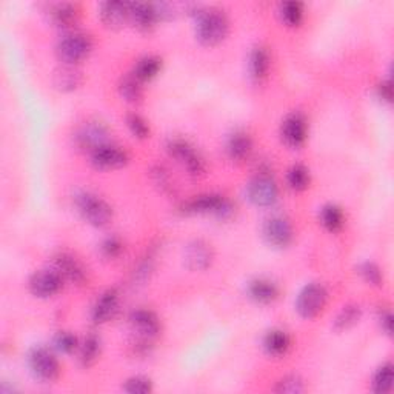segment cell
Listing matches in <instances>:
<instances>
[{
    "label": "cell",
    "mask_w": 394,
    "mask_h": 394,
    "mask_svg": "<svg viewBox=\"0 0 394 394\" xmlns=\"http://www.w3.org/2000/svg\"><path fill=\"white\" fill-rule=\"evenodd\" d=\"M196 36L202 45L214 46L225 41L229 31L228 19L217 8L197 9L196 13Z\"/></svg>",
    "instance_id": "cell-1"
},
{
    "label": "cell",
    "mask_w": 394,
    "mask_h": 394,
    "mask_svg": "<svg viewBox=\"0 0 394 394\" xmlns=\"http://www.w3.org/2000/svg\"><path fill=\"white\" fill-rule=\"evenodd\" d=\"M182 211H184L185 214H214L216 217L225 220L233 216L234 207L232 205V202L227 200L224 196L208 193L188 200L187 204L182 207Z\"/></svg>",
    "instance_id": "cell-2"
},
{
    "label": "cell",
    "mask_w": 394,
    "mask_h": 394,
    "mask_svg": "<svg viewBox=\"0 0 394 394\" xmlns=\"http://www.w3.org/2000/svg\"><path fill=\"white\" fill-rule=\"evenodd\" d=\"M93 50V41L90 36L82 33H73L65 36L57 43L56 54L63 65H78L90 56Z\"/></svg>",
    "instance_id": "cell-3"
},
{
    "label": "cell",
    "mask_w": 394,
    "mask_h": 394,
    "mask_svg": "<svg viewBox=\"0 0 394 394\" xmlns=\"http://www.w3.org/2000/svg\"><path fill=\"white\" fill-rule=\"evenodd\" d=\"M76 205H78L82 217L93 227L102 228L111 222L113 208L98 196L82 193L76 197Z\"/></svg>",
    "instance_id": "cell-4"
},
{
    "label": "cell",
    "mask_w": 394,
    "mask_h": 394,
    "mask_svg": "<svg viewBox=\"0 0 394 394\" xmlns=\"http://www.w3.org/2000/svg\"><path fill=\"white\" fill-rule=\"evenodd\" d=\"M76 147L88 151L90 155L98 148L108 145L110 143V131L102 122L86 120L74 133Z\"/></svg>",
    "instance_id": "cell-5"
},
{
    "label": "cell",
    "mask_w": 394,
    "mask_h": 394,
    "mask_svg": "<svg viewBox=\"0 0 394 394\" xmlns=\"http://www.w3.org/2000/svg\"><path fill=\"white\" fill-rule=\"evenodd\" d=\"M328 301V291L322 284H310L297 296L296 310L304 319H313L319 316Z\"/></svg>",
    "instance_id": "cell-6"
},
{
    "label": "cell",
    "mask_w": 394,
    "mask_h": 394,
    "mask_svg": "<svg viewBox=\"0 0 394 394\" xmlns=\"http://www.w3.org/2000/svg\"><path fill=\"white\" fill-rule=\"evenodd\" d=\"M30 370L36 379L42 382H54L61 376V365L56 356L46 348H34L28 358Z\"/></svg>",
    "instance_id": "cell-7"
},
{
    "label": "cell",
    "mask_w": 394,
    "mask_h": 394,
    "mask_svg": "<svg viewBox=\"0 0 394 394\" xmlns=\"http://www.w3.org/2000/svg\"><path fill=\"white\" fill-rule=\"evenodd\" d=\"M168 152L175 157L191 176H202L205 172V162L195 147L184 139H172L168 143Z\"/></svg>",
    "instance_id": "cell-8"
},
{
    "label": "cell",
    "mask_w": 394,
    "mask_h": 394,
    "mask_svg": "<svg viewBox=\"0 0 394 394\" xmlns=\"http://www.w3.org/2000/svg\"><path fill=\"white\" fill-rule=\"evenodd\" d=\"M247 196L256 207H271L276 204L279 190L276 182L268 175H257L249 180Z\"/></svg>",
    "instance_id": "cell-9"
},
{
    "label": "cell",
    "mask_w": 394,
    "mask_h": 394,
    "mask_svg": "<svg viewBox=\"0 0 394 394\" xmlns=\"http://www.w3.org/2000/svg\"><path fill=\"white\" fill-rule=\"evenodd\" d=\"M28 286H30L33 296L41 297V299H48V297H53L62 290L63 277L54 268L53 270H41L31 276Z\"/></svg>",
    "instance_id": "cell-10"
},
{
    "label": "cell",
    "mask_w": 394,
    "mask_h": 394,
    "mask_svg": "<svg viewBox=\"0 0 394 394\" xmlns=\"http://www.w3.org/2000/svg\"><path fill=\"white\" fill-rule=\"evenodd\" d=\"M130 323L133 331L138 334L142 343H150L156 339L160 333V321L159 317L150 310H136L130 316Z\"/></svg>",
    "instance_id": "cell-11"
},
{
    "label": "cell",
    "mask_w": 394,
    "mask_h": 394,
    "mask_svg": "<svg viewBox=\"0 0 394 394\" xmlns=\"http://www.w3.org/2000/svg\"><path fill=\"white\" fill-rule=\"evenodd\" d=\"M262 233L266 244L274 248H285L290 245L293 240L291 224L282 216H273L270 219H266Z\"/></svg>",
    "instance_id": "cell-12"
},
{
    "label": "cell",
    "mask_w": 394,
    "mask_h": 394,
    "mask_svg": "<svg viewBox=\"0 0 394 394\" xmlns=\"http://www.w3.org/2000/svg\"><path fill=\"white\" fill-rule=\"evenodd\" d=\"M185 265L191 271H204L211 266L214 259L213 248L205 240H191V242L185 247Z\"/></svg>",
    "instance_id": "cell-13"
},
{
    "label": "cell",
    "mask_w": 394,
    "mask_h": 394,
    "mask_svg": "<svg viewBox=\"0 0 394 394\" xmlns=\"http://www.w3.org/2000/svg\"><path fill=\"white\" fill-rule=\"evenodd\" d=\"M91 163L98 170H118L128 163V152L116 145H103L91 152Z\"/></svg>",
    "instance_id": "cell-14"
},
{
    "label": "cell",
    "mask_w": 394,
    "mask_h": 394,
    "mask_svg": "<svg viewBox=\"0 0 394 394\" xmlns=\"http://www.w3.org/2000/svg\"><path fill=\"white\" fill-rule=\"evenodd\" d=\"M54 270L59 273L63 281L76 285H82L86 281V270L78 257L71 253H59L54 257Z\"/></svg>",
    "instance_id": "cell-15"
},
{
    "label": "cell",
    "mask_w": 394,
    "mask_h": 394,
    "mask_svg": "<svg viewBox=\"0 0 394 394\" xmlns=\"http://www.w3.org/2000/svg\"><path fill=\"white\" fill-rule=\"evenodd\" d=\"M282 140L291 148L302 147L306 140V122L302 114L293 113L286 116L281 127Z\"/></svg>",
    "instance_id": "cell-16"
},
{
    "label": "cell",
    "mask_w": 394,
    "mask_h": 394,
    "mask_svg": "<svg viewBox=\"0 0 394 394\" xmlns=\"http://www.w3.org/2000/svg\"><path fill=\"white\" fill-rule=\"evenodd\" d=\"M100 21L102 24L111 28V30H119L130 21V4L118 2H105L100 5Z\"/></svg>",
    "instance_id": "cell-17"
},
{
    "label": "cell",
    "mask_w": 394,
    "mask_h": 394,
    "mask_svg": "<svg viewBox=\"0 0 394 394\" xmlns=\"http://www.w3.org/2000/svg\"><path fill=\"white\" fill-rule=\"evenodd\" d=\"M119 309V293L116 290H107L95 301L91 310V319L94 323H105L111 321Z\"/></svg>",
    "instance_id": "cell-18"
},
{
    "label": "cell",
    "mask_w": 394,
    "mask_h": 394,
    "mask_svg": "<svg viewBox=\"0 0 394 394\" xmlns=\"http://www.w3.org/2000/svg\"><path fill=\"white\" fill-rule=\"evenodd\" d=\"M157 6L152 4L136 2L130 4V21L140 31H150L155 24L159 21Z\"/></svg>",
    "instance_id": "cell-19"
},
{
    "label": "cell",
    "mask_w": 394,
    "mask_h": 394,
    "mask_svg": "<svg viewBox=\"0 0 394 394\" xmlns=\"http://www.w3.org/2000/svg\"><path fill=\"white\" fill-rule=\"evenodd\" d=\"M83 82V76L79 68H76V65H62L61 68H57L53 76V83L59 91L70 93L78 90Z\"/></svg>",
    "instance_id": "cell-20"
},
{
    "label": "cell",
    "mask_w": 394,
    "mask_h": 394,
    "mask_svg": "<svg viewBox=\"0 0 394 394\" xmlns=\"http://www.w3.org/2000/svg\"><path fill=\"white\" fill-rule=\"evenodd\" d=\"M253 151V140L245 131H236L227 142V152L232 160L242 162L249 157Z\"/></svg>",
    "instance_id": "cell-21"
},
{
    "label": "cell",
    "mask_w": 394,
    "mask_h": 394,
    "mask_svg": "<svg viewBox=\"0 0 394 394\" xmlns=\"http://www.w3.org/2000/svg\"><path fill=\"white\" fill-rule=\"evenodd\" d=\"M248 70H249V78L254 82L264 81L268 71H270V54L262 46H257L249 54V62H248Z\"/></svg>",
    "instance_id": "cell-22"
},
{
    "label": "cell",
    "mask_w": 394,
    "mask_h": 394,
    "mask_svg": "<svg viewBox=\"0 0 394 394\" xmlns=\"http://www.w3.org/2000/svg\"><path fill=\"white\" fill-rule=\"evenodd\" d=\"M248 294L257 304H271L277 299L279 288L271 281L266 279H256V281L249 282Z\"/></svg>",
    "instance_id": "cell-23"
},
{
    "label": "cell",
    "mask_w": 394,
    "mask_h": 394,
    "mask_svg": "<svg viewBox=\"0 0 394 394\" xmlns=\"http://www.w3.org/2000/svg\"><path fill=\"white\" fill-rule=\"evenodd\" d=\"M51 21L57 28L62 30H70L79 21V9L71 4H57L50 11Z\"/></svg>",
    "instance_id": "cell-24"
},
{
    "label": "cell",
    "mask_w": 394,
    "mask_h": 394,
    "mask_svg": "<svg viewBox=\"0 0 394 394\" xmlns=\"http://www.w3.org/2000/svg\"><path fill=\"white\" fill-rule=\"evenodd\" d=\"M100 350H102V343L99 336L94 333L86 336L79 347V362L82 367H91V365L98 362Z\"/></svg>",
    "instance_id": "cell-25"
},
{
    "label": "cell",
    "mask_w": 394,
    "mask_h": 394,
    "mask_svg": "<svg viewBox=\"0 0 394 394\" xmlns=\"http://www.w3.org/2000/svg\"><path fill=\"white\" fill-rule=\"evenodd\" d=\"M290 338L282 330H271L265 334L264 348L270 356H282L290 348Z\"/></svg>",
    "instance_id": "cell-26"
},
{
    "label": "cell",
    "mask_w": 394,
    "mask_h": 394,
    "mask_svg": "<svg viewBox=\"0 0 394 394\" xmlns=\"http://www.w3.org/2000/svg\"><path fill=\"white\" fill-rule=\"evenodd\" d=\"M162 68V61L157 56H145L134 66L133 74L143 83L155 79Z\"/></svg>",
    "instance_id": "cell-27"
},
{
    "label": "cell",
    "mask_w": 394,
    "mask_h": 394,
    "mask_svg": "<svg viewBox=\"0 0 394 394\" xmlns=\"http://www.w3.org/2000/svg\"><path fill=\"white\" fill-rule=\"evenodd\" d=\"M119 93L125 100H128L131 103L140 102L143 98V88H142V82L134 76L133 73L122 78L119 83Z\"/></svg>",
    "instance_id": "cell-28"
},
{
    "label": "cell",
    "mask_w": 394,
    "mask_h": 394,
    "mask_svg": "<svg viewBox=\"0 0 394 394\" xmlns=\"http://www.w3.org/2000/svg\"><path fill=\"white\" fill-rule=\"evenodd\" d=\"M361 316H362L361 306H358V305H347V306H343V309L341 310V313L338 316H336L333 328L336 331H339V333L341 331H347V330L351 328V326H354L356 323L359 322Z\"/></svg>",
    "instance_id": "cell-29"
},
{
    "label": "cell",
    "mask_w": 394,
    "mask_h": 394,
    "mask_svg": "<svg viewBox=\"0 0 394 394\" xmlns=\"http://www.w3.org/2000/svg\"><path fill=\"white\" fill-rule=\"evenodd\" d=\"M321 224L331 233L339 232L343 227V213L338 205H325L321 209Z\"/></svg>",
    "instance_id": "cell-30"
},
{
    "label": "cell",
    "mask_w": 394,
    "mask_h": 394,
    "mask_svg": "<svg viewBox=\"0 0 394 394\" xmlns=\"http://www.w3.org/2000/svg\"><path fill=\"white\" fill-rule=\"evenodd\" d=\"M286 184L294 191H304L310 185V171L304 165H293L288 170Z\"/></svg>",
    "instance_id": "cell-31"
},
{
    "label": "cell",
    "mask_w": 394,
    "mask_h": 394,
    "mask_svg": "<svg viewBox=\"0 0 394 394\" xmlns=\"http://www.w3.org/2000/svg\"><path fill=\"white\" fill-rule=\"evenodd\" d=\"M374 393H388L393 387V365L388 362L374 373L371 382Z\"/></svg>",
    "instance_id": "cell-32"
},
{
    "label": "cell",
    "mask_w": 394,
    "mask_h": 394,
    "mask_svg": "<svg viewBox=\"0 0 394 394\" xmlns=\"http://www.w3.org/2000/svg\"><path fill=\"white\" fill-rule=\"evenodd\" d=\"M281 17L285 25L297 26L304 19V5L301 2H285L281 5Z\"/></svg>",
    "instance_id": "cell-33"
},
{
    "label": "cell",
    "mask_w": 394,
    "mask_h": 394,
    "mask_svg": "<svg viewBox=\"0 0 394 394\" xmlns=\"http://www.w3.org/2000/svg\"><path fill=\"white\" fill-rule=\"evenodd\" d=\"M54 347L57 351H61L63 354H71L79 347V341L76 336L70 331H59L54 336Z\"/></svg>",
    "instance_id": "cell-34"
},
{
    "label": "cell",
    "mask_w": 394,
    "mask_h": 394,
    "mask_svg": "<svg viewBox=\"0 0 394 394\" xmlns=\"http://www.w3.org/2000/svg\"><path fill=\"white\" fill-rule=\"evenodd\" d=\"M274 391L281 394H299L305 391V383L299 376L291 374V376H286L282 380H279Z\"/></svg>",
    "instance_id": "cell-35"
},
{
    "label": "cell",
    "mask_w": 394,
    "mask_h": 394,
    "mask_svg": "<svg viewBox=\"0 0 394 394\" xmlns=\"http://www.w3.org/2000/svg\"><path fill=\"white\" fill-rule=\"evenodd\" d=\"M127 125L130 131L133 133L134 138H139V139H145L150 136V127L147 120L143 119L142 116H139V114L136 113H131L127 116Z\"/></svg>",
    "instance_id": "cell-36"
},
{
    "label": "cell",
    "mask_w": 394,
    "mask_h": 394,
    "mask_svg": "<svg viewBox=\"0 0 394 394\" xmlns=\"http://www.w3.org/2000/svg\"><path fill=\"white\" fill-rule=\"evenodd\" d=\"M123 390L130 394H147L152 391V382L145 376L130 378L127 382H125Z\"/></svg>",
    "instance_id": "cell-37"
},
{
    "label": "cell",
    "mask_w": 394,
    "mask_h": 394,
    "mask_svg": "<svg viewBox=\"0 0 394 394\" xmlns=\"http://www.w3.org/2000/svg\"><path fill=\"white\" fill-rule=\"evenodd\" d=\"M123 252V244L122 240L116 236H110L107 237L102 242L100 245V253L105 259H110V261H113V259H118Z\"/></svg>",
    "instance_id": "cell-38"
},
{
    "label": "cell",
    "mask_w": 394,
    "mask_h": 394,
    "mask_svg": "<svg viewBox=\"0 0 394 394\" xmlns=\"http://www.w3.org/2000/svg\"><path fill=\"white\" fill-rule=\"evenodd\" d=\"M359 274L362 276V279L367 284L370 285H376L379 286L383 281V277H382V271H380V268L376 265V264H373V262H365L359 266Z\"/></svg>",
    "instance_id": "cell-39"
},
{
    "label": "cell",
    "mask_w": 394,
    "mask_h": 394,
    "mask_svg": "<svg viewBox=\"0 0 394 394\" xmlns=\"http://www.w3.org/2000/svg\"><path fill=\"white\" fill-rule=\"evenodd\" d=\"M378 94L379 98L385 102H391V98H393V86H391V81H385L382 82L379 86H378Z\"/></svg>",
    "instance_id": "cell-40"
},
{
    "label": "cell",
    "mask_w": 394,
    "mask_h": 394,
    "mask_svg": "<svg viewBox=\"0 0 394 394\" xmlns=\"http://www.w3.org/2000/svg\"><path fill=\"white\" fill-rule=\"evenodd\" d=\"M380 326H382V330L385 331L387 334H391V330H393V317H391L390 311H383L380 314Z\"/></svg>",
    "instance_id": "cell-41"
}]
</instances>
